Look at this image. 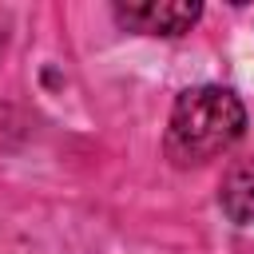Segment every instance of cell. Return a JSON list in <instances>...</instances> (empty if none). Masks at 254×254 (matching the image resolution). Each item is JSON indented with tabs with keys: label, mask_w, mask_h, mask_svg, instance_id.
Listing matches in <instances>:
<instances>
[{
	"label": "cell",
	"mask_w": 254,
	"mask_h": 254,
	"mask_svg": "<svg viewBox=\"0 0 254 254\" xmlns=\"http://www.w3.org/2000/svg\"><path fill=\"white\" fill-rule=\"evenodd\" d=\"M218 202H222V210H226L230 222L254 226V159H242V163H234L226 171Z\"/></svg>",
	"instance_id": "3"
},
{
	"label": "cell",
	"mask_w": 254,
	"mask_h": 254,
	"mask_svg": "<svg viewBox=\"0 0 254 254\" xmlns=\"http://www.w3.org/2000/svg\"><path fill=\"white\" fill-rule=\"evenodd\" d=\"M119 28L143 32V36H183L198 24L202 4L198 0H127L111 8Z\"/></svg>",
	"instance_id": "2"
},
{
	"label": "cell",
	"mask_w": 254,
	"mask_h": 254,
	"mask_svg": "<svg viewBox=\"0 0 254 254\" xmlns=\"http://www.w3.org/2000/svg\"><path fill=\"white\" fill-rule=\"evenodd\" d=\"M246 131V107L230 87L198 83L187 87L167 119L163 151L175 167H202L230 151Z\"/></svg>",
	"instance_id": "1"
}]
</instances>
